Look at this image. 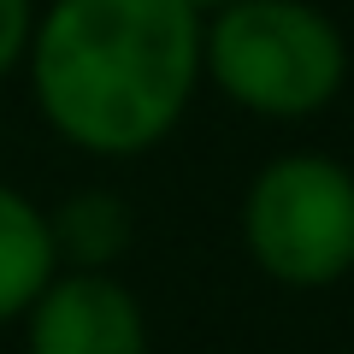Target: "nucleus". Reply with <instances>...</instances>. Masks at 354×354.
<instances>
[{"instance_id":"f257e3e1","label":"nucleus","mask_w":354,"mask_h":354,"mask_svg":"<svg viewBox=\"0 0 354 354\" xmlns=\"http://www.w3.org/2000/svg\"><path fill=\"white\" fill-rule=\"evenodd\" d=\"M18 71L65 148L142 160L201 88V12L183 0H48Z\"/></svg>"},{"instance_id":"f03ea898","label":"nucleus","mask_w":354,"mask_h":354,"mask_svg":"<svg viewBox=\"0 0 354 354\" xmlns=\"http://www.w3.org/2000/svg\"><path fill=\"white\" fill-rule=\"evenodd\" d=\"M201 83L260 124H307L348 83V36L319 0H236L201 18Z\"/></svg>"},{"instance_id":"7ed1b4c3","label":"nucleus","mask_w":354,"mask_h":354,"mask_svg":"<svg viewBox=\"0 0 354 354\" xmlns=\"http://www.w3.org/2000/svg\"><path fill=\"white\" fill-rule=\"evenodd\" d=\"M236 236L266 283L295 295L337 290L354 272V165L295 148L248 177Z\"/></svg>"},{"instance_id":"20e7f679","label":"nucleus","mask_w":354,"mask_h":354,"mask_svg":"<svg viewBox=\"0 0 354 354\" xmlns=\"http://www.w3.org/2000/svg\"><path fill=\"white\" fill-rule=\"evenodd\" d=\"M18 325L24 354H153L148 313L118 272L59 266Z\"/></svg>"},{"instance_id":"39448f33","label":"nucleus","mask_w":354,"mask_h":354,"mask_svg":"<svg viewBox=\"0 0 354 354\" xmlns=\"http://www.w3.org/2000/svg\"><path fill=\"white\" fill-rule=\"evenodd\" d=\"M59 272L48 207L0 177V325H18Z\"/></svg>"},{"instance_id":"423d86ee","label":"nucleus","mask_w":354,"mask_h":354,"mask_svg":"<svg viewBox=\"0 0 354 354\" xmlns=\"http://www.w3.org/2000/svg\"><path fill=\"white\" fill-rule=\"evenodd\" d=\"M59 266H83V272H113L118 254L130 248V207L113 189H77L65 207L48 213Z\"/></svg>"},{"instance_id":"0eeeda50","label":"nucleus","mask_w":354,"mask_h":354,"mask_svg":"<svg viewBox=\"0 0 354 354\" xmlns=\"http://www.w3.org/2000/svg\"><path fill=\"white\" fill-rule=\"evenodd\" d=\"M36 6L41 0H0V83L24 65L30 30H36Z\"/></svg>"},{"instance_id":"6e6552de","label":"nucleus","mask_w":354,"mask_h":354,"mask_svg":"<svg viewBox=\"0 0 354 354\" xmlns=\"http://www.w3.org/2000/svg\"><path fill=\"white\" fill-rule=\"evenodd\" d=\"M189 12H201V18H213V12H225V6H236V0H183Z\"/></svg>"}]
</instances>
